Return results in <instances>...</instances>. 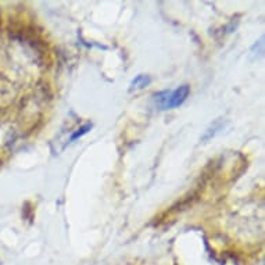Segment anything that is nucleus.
Here are the masks:
<instances>
[{
	"mask_svg": "<svg viewBox=\"0 0 265 265\" xmlns=\"http://www.w3.org/2000/svg\"><path fill=\"white\" fill-rule=\"evenodd\" d=\"M190 93V86L182 85L174 90H164L154 94V102L160 110H172L182 106Z\"/></svg>",
	"mask_w": 265,
	"mask_h": 265,
	"instance_id": "obj_1",
	"label": "nucleus"
},
{
	"mask_svg": "<svg viewBox=\"0 0 265 265\" xmlns=\"http://www.w3.org/2000/svg\"><path fill=\"white\" fill-rule=\"evenodd\" d=\"M151 83V78L149 75H138L135 79H132V82L129 85V92H134V90H142V89L147 88Z\"/></svg>",
	"mask_w": 265,
	"mask_h": 265,
	"instance_id": "obj_2",
	"label": "nucleus"
},
{
	"mask_svg": "<svg viewBox=\"0 0 265 265\" xmlns=\"http://www.w3.org/2000/svg\"><path fill=\"white\" fill-rule=\"evenodd\" d=\"M222 128H224V122H222V120H217L213 125H211V126H210V128H207L206 134H204L203 138H202V141L206 142L208 141V139L214 138V136L217 135V132L222 129Z\"/></svg>",
	"mask_w": 265,
	"mask_h": 265,
	"instance_id": "obj_3",
	"label": "nucleus"
},
{
	"mask_svg": "<svg viewBox=\"0 0 265 265\" xmlns=\"http://www.w3.org/2000/svg\"><path fill=\"white\" fill-rule=\"evenodd\" d=\"M90 129H92V124H85L83 126H81L79 129H77L75 132H74L73 135H71V139H70V141H71V142L77 141V139H78V138H81V136L86 135V134H88Z\"/></svg>",
	"mask_w": 265,
	"mask_h": 265,
	"instance_id": "obj_4",
	"label": "nucleus"
}]
</instances>
